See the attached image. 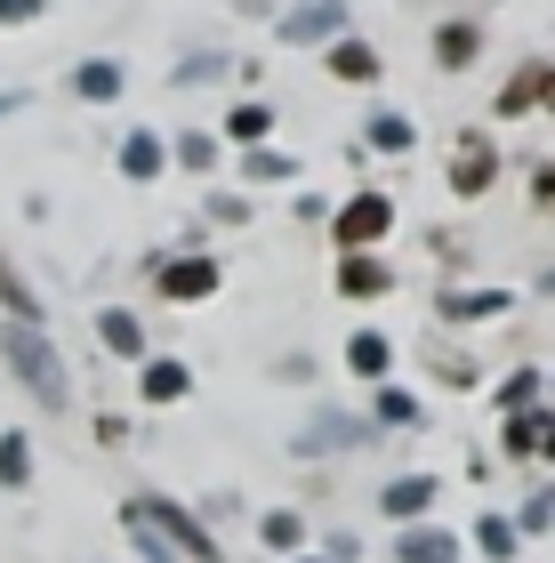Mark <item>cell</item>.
Returning <instances> with one entry per match:
<instances>
[{
  "label": "cell",
  "instance_id": "obj_1",
  "mask_svg": "<svg viewBox=\"0 0 555 563\" xmlns=\"http://www.w3.org/2000/svg\"><path fill=\"white\" fill-rule=\"evenodd\" d=\"M0 354L16 363V378H24V387H33V395L48 402V411H65V402H73V387H65V363H57V346H48L41 330L9 322V330H0Z\"/></svg>",
  "mask_w": 555,
  "mask_h": 563
},
{
  "label": "cell",
  "instance_id": "obj_2",
  "mask_svg": "<svg viewBox=\"0 0 555 563\" xmlns=\"http://www.w3.org/2000/svg\"><path fill=\"white\" fill-rule=\"evenodd\" d=\"M130 507H137V516H145V523H154V531H162V540H169V548H178L186 563H225V548L210 540V531H201V516H186V507H178V499H130Z\"/></svg>",
  "mask_w": 555,
  "mask_h": 563
},
{
  "label": "cell",
  "instance_id": "obj_3",
  "mask_svg": "<svg viewBox=\"0 0 555 563\" xmlns=\"http://www.w3.org/2000/svg\"><path fill=\"white\" fill-rule=\"evenodd\" d=\"M387 225H395V201H387V194H355V201L338 210V242L363 258V250H370L378 234H387Z\"/></svg>",
  "mask_w": 555,
  "mask_h": 563
},
{
  "label": "cell",
  "instance_id": "obj_4",
  "mask_svg": "<svg viewBox=\"0 0 555 563\" xmlns=\"http://www.w3.org/2000/svg\"><path fill=\"white\" fill-rule=\"evenodd\" d=\"M435 499H443V483H435V475H395L387 492H378V516H395V523H419Z\"/></svg>",
  "mask_w": 555,
  "mask_h": 563
},
{
  "label": "cell",
  "instance_id": "obj_5",
  "mask_svg": "<svg viewBox=\"0 0 555 563\" xmlns=\"http://www.w3.org/2000/svg\"><path fill=\"white\" fill-rule=\"evenodd\" d=\"M459 555L467 548L443 523H402V540H395V563H459Z\"/></svg>",
  "mask_w": 555,
  "mask_h": 563
},
{
  "label": "cell",
  "instance_id": "obj_6",
  "mask_svg": "<svg viewBox=\"0 0 555 563\" xmlns=\"http://www.w3.org/2000/svg\"><path fill=\"white\" fill-rule=\"evenodd\" d=\"M363 419H338V411H322L314 427H298V459H322V451H346V443H363Z\"/></svg>",
  "mask_w": 555,
  "mask_h": 563
},
{
  "label": "cell",
  "instance_id": "obj_7",
  "mask_svg": "<svg viewBox=\"0 0 555 563\" xmlns=\"http://www.w3.org/2000/svg\"><path fill=\"white\" fill-rule=\"evenodd\" d=\"M338 24H346V0H307V9L282 16V41H322V33H338Z\"/></svg>",
  "mask_w": 555,
  "mask_h": 563
},
{
  "label": "cell",
  "instance_id": "obj_8",
  "mask_svg": "<svg viewBox=\"0 0 555 563\" xmlns=\"http://www.w3.org/2000/svg\"><path fill=\"white\" fill-rule=\"evenodd\" d=\"M258 540H266L274 555H307V516H298V507H266V516H258Z\"/></svg>",
  "mask_w": 555,
  "mask_h": 563
},
{
  "label": "cell",
  "instance_id": "obj_9",
  "mask_svg": "<svg viewBox=\"0 0 555 563\" xmlns=\"http://www.w3.org/2000/svg\"><path fill=\"white\" fill-rule=\"evenodd\" d=\"M137 387H145V402H186V395H193V371L162 354V363H145V378H137Z\"/></svg>",
  "mask_w": 555,
  "mask_h": 563
},
{
  "label": "cell",
  "instance_id": "obj_10",
  "mask_svg": "<svg viewBox=\"0 0 555 563\" xmlns=\"http://www.w3.org/2000/svg\"><path fill=\"white\" fill-rule=\"evenodd\" d=\"M162 290H169V298H210V290H218V266H210V258H178V266L162 274Z\"/></svg>",
  "mask_w": 555,
  "mask_h": 563
},
{
  "label": "cell",
  "instance_id": "obj_11",
  "mask_svg": "<svg viewBox=\"0 0 555 563\" xmlns=\"http://www.w3.org/2000/svg\"><path fill=\"white\" fill-rule=\"evenodd\" d=\"M515 548H523V531H515L508 516H484V523H475V555H484V563H515Z\"/></svg>",
  "mask_w": 555,
  "mask_h": 563
},
{
  "label": "cell",
  "instance_id": "obj_12",
  "mask_svg": "<svg viewBox=\"0 0 555 563\" xmlns=\"http://www.w3.org/2000/svg\"><path fill=\"white\" fill-rule=\"evenodd\" d=\"M508 306H515L508 290H459V298H443V314L451 322H484V314H508Z\"/></svg>",
  "mask_w": 555,
  "mask_h": 563
},
{
  "label": "cell",
  "instance_id": "obj_13",
  "mask_svg": "<svg viewBox=\"0 0 555 563\" xmlns=\"http://www.w3.org/2000/svg\"><path fill=\"white\" fill-rule=\"evenodd\" d=\"M547 427H555L547 411H515V419H508V459H540V443H547Z\"/></svg>",
  "mask_w": 555,
  "mask_h": 563
},
{
  "label": "cell",
  "instance_id": "obj_14",
  "mask_svg": "<svg viewBox=\"0 0 555 563\" xmlns=\"http://www.w3.org/2000/svg\"><path fill=\"white\" fill-rule=\"evenodd\" d=\"M346 363H355L363 378H387V363H395V346L378 339V330H355V339H346Z\"/></svg>",
  "mask_w": 555,
  "mask_h": 563
},
{
  "label": "cell",
  "instance_id": "obj_15",
  "mask_svg": "<svg viewBox=\"0 0 555 563\" xmlns=\"http://www.w3.org/2000/svg\"><path fill=\"white\" fill-rule=\"evenodd\" d=\"M24 483H33V443L0 434V492H24Z\"/></svg>",
  "mask_w": 555,
  "mask_h": 563
},
{
  "label": "cell",
  "instance_id": "obj_16",
  "mask_svg": "<svg viewBox=\"0 0 555 563\" xmlns=\"http://www.w3.org/2000/svg\"><path fill=\"white\" fill-rule=\"evenodd\" d=\"M451 186H459V194H484V186H491V145H484V137L459 145V177H451Z\"/></svg>",
  "mask_w": 555,
  "mask_h": 563
},
{
  "label": "cell",
  "instance_id": "obj_17",
  "mask_svg": "<svg viewBox=\"0 0 555 563\" xmlns=\"http://www.w3.org/2000/svg\"><path fill=\"white\" fill-rule=\"evenodd\" d=\"M338 290H346V298H378V290H387V266H378V258H346Z\"/></svg>",
  "mask_w": 555,
  "mask_h": 563
},
{
  "label": "cell",
  "instance_id": "obj_18",
  "mask_svg": "<svg viewBox=\"0 0 555 563\" xmlns=\"http://www.w3.org/2000/svg\"><path fill=\"white\" fill-rule=\"evenodd\" d=\"M97 339H106L113 354H145V330H137V314H97Z\"/></svg>",
  "mask_w": 555,
  "mask_h": 563
},
{
  "label": "cell",
  "instance_id": "obj_19",
  "mask_svg": "<svg viewBox=\"0 0 555 563\" xmlns=\"http://www.w3.org/2000/svg\"><path fill=\"white\" fill-rule=\"evenodd\" d=\"M370 411H378V427H419V402L402 395V387H378V395H370Z\"/></svg>",
  "mask_w": 555,
  "mask_h": 563
},
{
  "label": "cell",
  "instance_id": "obj_20",
  "mask_svg": "<svg viewBox=\"0 0 555 563\" xmlns=\"http://www.w3.org/2000/svg\"><path fill=\"white\" fill-rule=\"evenodd\" d=\"M73 89L106 106V97H121V65H81V73H73Z\"/></svg>",
  "mask_w": 555,
  "mask_h": 563
},
{
  "label": "cell",
  "instance_id": "obj_21",
  "mask_svg": "<svg viewBox=\"0 0 555 563\" xmlns=\"http://www.w3.org/2000/svg\"><path fill=\"white\" fill-rule=\"evenodd\" d=\"M121 169H130V177H154V169H162V137H130V145H121Z\"/></svg>",
  "mask_w": 555,
  "mask_h": 563
},
{
  "label": "cell",
  "instance_id": "obj_22",
  "mask_svg": "<svg viewBox=\"0 0 555 563\" xmlns=\"http://www.w3.org/2000/svg\"><path fill=\"white\" fill-rule=\"evenodd\" d=\"M266 106H234V113H225V137H234V145H249V137H266Z\"/></svg>",
  "mask_w": 555,
  "mask_h": 563
},
{
  "label": "cell",
  "instance_id": "obj_23",
  "mask_svg": "<svg viewBox=\"0 0 555 563\" xmlns=\"http://www.w3.org/2000/svg\"><path fill=\"white\" fill-rule=\"evenodd\" d=\"M532 395H540V371H515L508 387H499V411H508V419H515V411H532Z\"/></svg>",
  "mask_w": 555,
  "mask_h": 563
},
{
  "label": "cell",
  "instance_id": "obj_24",
  "mask_svg": "<svg viewBox=\"0 0 555 563\" xmlns=\"http://www.w3.org/2000/svg\"><path fill=\"white\" fill-rule=\"evenodd\" d=\"M0 298H9V314H16L24 330H33V322H41V306H33V290H24V282H16L9 266H0Z\"/></svg>",
  "mask_w": 555,
  "mask_h": 563
},
{
  "label": "cell",
  "instance_id": "obj_25",
  "mask_svg": "<svg viewBox=\"0 0 555 563\" xmlns=\"http://www.w3.org/2000/svg\"><path fill=\"white\" fill-rule=\"evenodd\" d=\"M547 523H555V492H532L523 516H515V531H547Z\"/></svg>",
  "mask_w": 555,
  "mask_h": 563
},
{
  "label": "cell",
  "instance_id": "obj_26",
  "mask_svg": "<svg viewBox=\"0 0 555 563\" xmlns=\"http://www.w3.org/2000/svg\"><path fill=\"white\" fill-rule=\"evenodd\" d=\"M338 73H346V81H363V73H378V57H370V48H355V41H338V57H331Z\"/></svg>",
  "mask_w": 555,
  "mask_h": 563
},
{
  "label": "cell",
  "instance_id": "obj_27",
  "mask_svg": "<svg viewBox=\"0 0 555 563\" xmlns=\"http://www.w3.org/2000/svg\"><path fill=\"white\" fill-rule=\"evenodd\" d=\"M370 137H378V145H387V153H402V145H411V121H395V113H378V121H370Z\"/></svg>",
  "mask_w": 555,
  "mask_h": 563
},
{
  "label": "cell",
  "instance_id": "obj_28",
  "mask_svg": "<svg viewBox=\"0 0 555 563\" xmlns=\"http://www.w3.org/2000/svg\"><path fill=\"white\" fill-rule=\"evenodd\" d=\"M475 57V33H467V24H451V33H443V65H467Z\"/></svg>",
  "mask_w": 555,
  "mask_h": 563
},
{
  "label": "cell",
  "instance_id": "obj_29",
  "mask_svg": "<svg viewBox=\"0 0 555 563\" xmlns=\"http://www.w3.org/2000/svg\"><path fill=\"white\" fill-rule=\"evenodd\" d=\"M242 177H290V162H274V153H249Z\"/></svg>",
  "mask_w": 555,
  "mask_h": 563
},
{
  "label": "cell",
  "instance_id": "obj_30",
  "mask_svg": "<svg viewBox=\"0 0 555 563\" xmlns=\"http://www.w3.org/2000/svg\"><path fill=\"white\" fill-rule=\"evenodd\" d=\"M16 16H41V0H0V24H16Z\"/></svg>",
  "mask_w": 555,
  "mask_h": 563
},
{
  "label": "cell",
  "instance_id": "obj_31",
  "mask_svg": "<svg viewBox=\"0 0 555 563\" xmlns=\"http://www.w3.org/2000/svg\"><path fill=\"white\" fill-rule=\"evenodd\" d=\"M540 459H555V427H547V443H540Z\"/></svg>",
  "mask_w": 555,
  "mask_h": 563
},
{
  "label": "cell",
  "instance_id": "obj_32",
  "mask_svg": "<svg viewBox=\"0 0 555 563\" xmlns=\"http://www.w3.org/2000/svg\"><path fill=\"white\" fill-rule=\"evenodd\" d=\"M16 106H24V97H0V113H16Z\"/></svg>",
  "mask_w": 555,
  "mask_h": 563
},
{
  "label": "cell",
  "instance_id": "obj_33",
  "mask_svg": "<svg viewBox=\"0 0 555 563\" xmlns=\"http://www.w3.org/2000/svg\"><path fill=\"white\" fill-rule=\"evenodd\" d=\"M290 563H331V555H290Z\"/></svg>",
  "mask_w": 555,
  "mask_h": 563
}]
</instances>
